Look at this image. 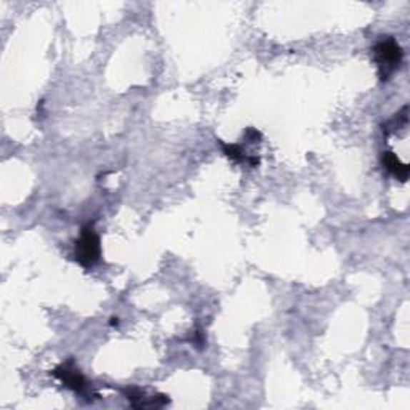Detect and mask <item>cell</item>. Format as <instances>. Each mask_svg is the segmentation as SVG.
Returning <instances> with one entry per match:
<instances>
[{
  "label": "cell",
  "instance_id": "cell-1",
  "mask_svg": "<svg viewBox=\"0 0 410 410\" xmlns=\"http://www.w3.org/2000/svg\"><path fill=\"white\" fill-rule=\"evenodd\" d=\"M374 56L376 66H379L380 79L388 81L399 69L402 58H404V51L393 37H383L381 41L375 44Z\"/></svg>",
  "mask_w": 410,
  "mask_h": 410
},
{
  "label": "cell",
  "instance_id": "cell-2",
  "mask_svg": "<svg viewBox=\"0 0 410 410\" xmlns=\"http://www.w3.org/2000/svg\"><path fill=\"white\" fill-rule=\"evenodd\" d=\"M76 260L82 264V266L89 268L94 266L101 255V246L100 237L95 233L91 226H84L81 231V237L76 241Z\"/></svg>",
  "mask_w": 410,
  "mask_h": 410
},
{
  "label": "cell",
  "instance_id": "cell-3",
  "mask_svg": "<svg viewBox=\"0 0 410 410\" xmlns=\"http://www.w3.org/2000/svg\"><path fill=\"white\" fill-rule=\"evenodd\" d=\"M53 375H55L58 380H61L66 388H69L79 394L85 393V389L89 388L87 380H85L84 375L72 366V362L61 364V366L53 370Z\"/></svg>",
  "mask_w": 410,
  "mask_h": 410
},
{
  "label": "cell",
  "instance_id": "cell-4",
  "mask_svg": "<svg viewBox=\"0 0 410 410\" xmlns=\"http://www.w3.org/2000/svg\"><path fill=\"white\" fill-rule=\"evenodd\" d=\"M381 164L383 167H385L389 174H391L396 180L399 181H407L409 178V165L407 164H402L398 156L394 153H383L381 156Z\"/></svg>",
  "mask_w": 410,
  "mask_h": 410
},
{
  "label": "cell",
  "instance_id": "cell-5",
  "mask_svg": "<svg viewBox=\"0 0 410 410\" xmlns=\"http://www.w3.org/2000/svg\"><path fill=\"white\" fill-rule=\"evenodd\" d=\"M221 148H223V153L226 154V157H229L231 161L234 162H241V164H249L250 167H256L260 161H258L256 157H250L246 154V151H244L239 144H224L221 143Z\"/></svg>",
  "mask_w": 410,
  "mask_h": 410
}]
</instances>
